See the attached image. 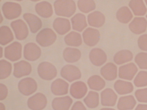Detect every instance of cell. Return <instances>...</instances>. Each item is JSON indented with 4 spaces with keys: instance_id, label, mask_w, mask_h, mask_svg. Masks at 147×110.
I'll return each instance as SVG.
<instances>
[{
    "instance_id": "f546056e",
    "label": "cell",
    "mask_w": 147,
    "mask_h": 110,
    "mask_svg": "<svg viewBox=\"0 0 147 110\" xmlns=\"http://www.w3.org/2000/svg\"><path fill=\"white\" fill-rule=\"evenodd\" d=\"M133 55L128 50H122L118 52L113 57V60L117 65L123 64L132 60Z\"/></svg>"
},
{
    "instance_id": "7dc6e473",
    "label": "cell",
    "mask_w": 147,
    "mask_h": 110,
    "mask_svg": "<svg viewBox=\"0 0 147 110\" xmlns=\"http://www.w3.org/2000/svg\"><path fill=\"white\" fill-rule=\"evenodd\" d=\"M3 57V48L1 47V57Z\"/></svg>"
},
{
    "instance_id": "2e32d148",
    "label": "cell",
    "mask_w": 147,
    "mask_h": 110,
    "mask_svg": "<svg viewBox=\"0 0 147 110\" xmlns=\"http://www.w3.org/2000/svg\"><path fill=\"white\" fill-rule=\"evenodd\" d=\"M88 91V87L84 82L78 81L71 85L70 93L72 97L76 99L83 98Z\"/></svg>"
},
{
    "instance_id": "7c38bea8",
    "label": "cell",
    "mask_w": 147,
    "mask_h": 110,
    "mask_svg": "<svg viewBox=\"0 0 147 110\" xmlns=\"http://www.w3.org/2000/svg\"><path fill=\"white\" fill-rule=\"evenodd\" d=\"M138 71V69L134 63H130L121 66L118 76L122 79L131 81Z\"/></svg>"
},
{
    "instance_id": "c3c4849f",
    "label": "cell",
    "mask_w": 147,
    "mask_h": 110,
    "mask_svg": "<svg viewBox=\"0 0 147 110\" xmlns=\"http://www.w3.org/2000/svg\"><path fill=\"white\" fill-rule=\"evenodd\" d=\"M31 1H32V2H38V1H39L40 0H30Z\"/></svg>"
},
{
    "instance_id": "9c48e42d",
    "label": "cell",
    "mask_w": 147,
    "mask_h": 110,
    "mask_svg": "<svg viewBox=\"0 0 147 110\" xmlns=\"http://www.w3.org/2000/svg\"><path fill=\"white\" fill-rule=\"evenodd\" d=\"M11 27L15 33L16 39L19 40L25 39L28 36V27L24 21L18 19L11 23Z\"/></svg>"
},
{
    "instance_id": "7402d4cb",
    "label": "cell",
    "mask_w": 147,
    "mask_h": 110,
    "mask_svg": "<svg viewBox=\"0 0 147 110\" xmlns=\"http://www.w3.org/2000/svg\"><path fill=\"white\" fill-rule=\"evenodd\" d=\"M72 103V98L69 96H66L54 99L52 106L54 110H69Z\"/></svg>"
},
{
    "instance_id": "83f0119b",
    "label": "cell",
    "mask_w": 147,
    "mask_h": 110,
    "mask_svg": "<svg viewBox=\"0 0 147 110\" xmlns=\"http://www.w3.org/2000/svg\"><path fill=\"white\" fill-rule=\"evenodd\" d=\"M81 57V52L78 49L66 47L63 50V59L68 63H73L78 61Z\"/></svg>"
},
{
    "instance_id": "f6af8a7d",
    "label": "cell",
    "mask_w": 147,
    "mask_h": 110,
    "mask_svg": "<svg viewBox=\"0 0 147 110\" xmlns=\"http://www.w3.org/2000/svg\"><path fill=\"white\" fill-rule=\"evenodd\" d=\"M0 107H1V110H5V107L3 103H0Z\"/></svg>"
},
{
    "instance_id": "8992f818",
    "label": "cell",
    "mask_w": 147,
    "mask_h": 110,
    "mask_svg": "<svg viewBox=\"0 0 147 110\" xmlns=\"http://www.w3.org/2000/svg\"><path fill=\"white\" fill-rule=\"evenodd\" d=\"M22 45L18 42H14L7 46L5 49V56L11 61H16L22 57Z\"/></svg>"
},
{
    "instance_id": "4dcf8cb0",
    "label": "cell",
    "mask_w": 147,
    "mask_h": 110,
    "mask_svg": "<svg viewBox=\"0 0 147 110\" xmlns=\"http://www.w3.org/2000/svg\"><path fill=\"white\" fill-rule=\"evenodd\" d=\"M88 84L90 89L94 91H100L105 87V80L99 75H93L88 80Z\"/></svg>"
},
{
    "instance_id": "60d3db41",
    "label": "cell",
    "mask_w": 147,
    "mask_h": 110,
    "mask_svg": "<svg viewBox=\"0 0 147 110\" xmlns=\"http://www.w3.org/2000/svg\"><path fill=\"white\" fill-rule=\"evenodd\" d=\"M138 45L140 49L147 51V34L140 35L138 40Z\"/></svg>"
},
{
    "instance_id": "5bb4252c",
    "label": "cell",
    "mask_w": 147,
    "mask_h": 110,
    "mask_svg": "<svg viewBox=\"0 0 147 110\" xmlns=\"http://www.w3.org/2000/svg\"><path fill=\"white\" fill-rule=\"evenodd\" d=\"M89 57L92 64L97 67L102 66L107 59L105 52L99 48L92 49L90 52Z\"/></svg>"
},
{
    "instance_id": "3957f363",
    "label": "cell",
    "mask_w": 147,
    "mask_h": 110,
    "mask_svg": "<svg viewBox=\"0 0 147 110\" xmlns=\"http://www.w3.org/2000/svg\"><path fill=\"white\" fill-rule=\"evenodd\" d=\"M38 73L42 79L51 81L55 79L57 74L56 67L52 63L44 61L40 63L38 67Z\"/></svg>"
},
{
    "instance_id": "ffe728a7",
    "label": "cell",
    "mask_w": 147,
    "mask_h": 110,
    "mask_svg": "<svg viewBox=\"0 0 147 110\" xmlns=\"http://www.w3.org/2000/svg\"><path fill=\"white\" fill-rule=\"evenodd\" d=\"M53 27L58 34L63 35L70 30V22L66 18H56L53 21Z\"/></svg>"
},
{
    "instance_id": "816d5d0a",
    "label": "cell",
    "mask_w": 147,
    "mask_h": 110,
    "mask_svg": "<svg viewBox=\"0 0 147 110\" xmlns=\"http://www.w3.org/2000/svg\"><path fill=\"white\" fill-rule=\"evenodd\" d=\"M146 18H147V15H146Z\"/></svg>"
},
{
    "instance_id": "52a82bcc",
    "label": "cell",
    "mask_w": 147,
    "mask_h": 110,
    "mask_svg": "<svg viewBox=\"0 0 147 110\" xmlns=\"http://www.w3.org/2000/svg\"><path fill=\"white\" fill-rule=\"evenodd\" d=\"M61 76L71 82L81 78V73L80 69L73 65H66L62 68L60 72Z\"/></svg>"
},
{
    "instance_id": "5b68a950",
    "label": "cell",
    "mask_w": 147,
    "mask_h": 110,
    "mask_svg": "<svg viewBox=\"0 0 147 110\" xmlns=\"http://www.w3.org/2000/svg\"><path fill=\"white\" fill-rule=\"evenodd\" d=\"M38 85L35 79L32 78H24L19 81L18 88L20 93L25 96L30 95L37 90Z\"/></svg>"
},
{
    "instance_id": "836d02e7",
    "label": "cell",
    "mask_w": 147,
    "mask_h": 110,
    "mask_svg": "<svg viewBox=\"0 0 147 110\" xmlns=\"http://www.w3.org/2000/svg\"><path fill=\"white\" fill-rule=\"evenodd\" d=\"M14 39L13 34L9 27L6 25L0 27V44L5 46L12 42Z\"/></svg>"
},
{
    "instance_id": "30bf717a",
    "label": "cell",
    "mask_w": 147,
    "mask_h": 110,
    "mask_svg": "<svg viewBox=\"0 0 147 110\" xmlns=\"http://www.w3.org/2000/svg\"><path fill=\"white\" fill-rule=\"evenodd\" d=\"M41 54V49L34 43H28L24 48V57L30 61H34L38 59Z\"/></svg>"
},
{
    "instance_id": "d4e9b609",
    "label": "cell",
    "mask_w": 147,
    "mask_h": 110,
    "mask_svg": "<svg viewBox=\"0 0 147 110\" xmlns=\"http://www.w3.org/2000/svg\"><path fill=\"white\" fill-rule=\"evenodd\" d=\"M114 89L119 95L129 94L134 90V86L131 82L119 79L114 84Z\"/></svg>"
},
{
    "instance_id": "484cf974",
    "label": "cell",
    "mask_w": 147,
    "mask_h": 110,
    "mask_svg": "<svg viewBox=\"0 0 147 110\" xmlns=\"http://www.w3.org/2000/svg\"><path fill=\"white\" fill-rule=\"evenodd\" d=\"M137 102L134 96L127 95L119 98L117 103V108L119 110H131L135 107Z\"/></svg>"
},
{
    "instance_id": "d590c367",
    "label": "cell",
    "mask_w": 147,
    "mask_h": 110,
    "mask_svg": "<svg viewBox=\"0 0 147 110\" xmlns=\"http://www.w3.org/2000/svg\"><path fill=\"white\" fill-rule=\"evenodd\" d=\"M78 6L81 12L87 13L95 9L96 3L94 0H78Z\"/></svg>"
},
{
    "instance_id": "8fae6325",
    "label": "cell",
    "mask_w": 147,
    "mask_h": 110,
    "mask_svg": "<svg viewBox=\"0 0 147 110\" xmlns=\"http://www.w3.org/2000/svg\"><path fill=\"white\" fill-rule=\"evenodd\" d=\"M82 36L85 44L89 47L96 45L100 39L99 30L91 27L87 28L83 33Z\"/></svg>"
},
{
    "instance_id": "f35d334b",
    "label": "cell",
    "mask_w": 147,
    "mask_h": 110,
    "mask_svg": "<svg viewBox=\"0 0 147 110\" xmlns=\"http://www.w3.org/2000/svg\"><path fill=\"white\" fill-rule=\"evenodd\" d=\"M135 61L140 69H147V53H138L135 57Z\"/></svg>"
},
{
    "instance_id": "ee69618b",
    "label": "cell",
    "mask_w": 147,
    "mask_h": 110,
    "mask_svg": "<svg viewBox=\"0 0 147 110\" xmlns=\"http://www.w3.org/2000/svg\"><path fill=\"white\" fill-rule=\"evenodd\" d=\"M135 110H147V104H138Z\"/></svg>"
},
{
    "instance_id": "74e56055",
    "label": "cell",
    "mask_w": 147,
    "mask_h": 110,
    "mask_svg": "<svg viewBox=\"0 0 147 110\" xmlns=\"http://www.w3.org/2000/svg\"><path fill=\"white\" fill-rule=\"evenodd\" d=\"M134 85L137 87H143L147 86V71H140L134 80Z\"/></svg>"
},
{
    "instance_id": "8d00e7d4",
    "label": "cell",
    "mask_w": 147,
    "mask_h": 110,
    "mask_svg": "<svg viewBox=\"0 0 147 110\" xmlns=\"http://www.w3.org/2000/svg\"><path fill=\"white\" fill-rule=\"evenodd\" d=\"M12 64L9 62L2 59L0 60V79L8 78L12 72Z\"/></svg>"
},
{
    "instance_id": "ba28073f",
    "label": "cell",
    "mask_w": 147,
    "mask_h": 110,
    "mask_svg": "<svg viewBox=\"0 0 147 110\" xmlns=\"http://www.w3.org/2000/svg\"><path fill=\"white\" fill-rule=\"evenodd\" d=\"M47 99L44 94L37 93L28 98L27 104L31 110H42L47 105Z\"/></svg>"
},
{
    "instance_id": "f1b7e54d",
    "label": "cell",
    "mask_w": 147,
    "mask_h": 110,
    "mask_svg": "<svg viewBox=\"0 0 147 110\" xmlns=\"http://www.w3.org/2000/svg\"><path fill=\"white\" fill-rule=\"evenodd\" d=\"M129 6L136 16H144L147 13V8L143 0H131Z\"/></svg>"
},
{
    "instance_id": "e575fe53",
    "label": "cell",
    "mask_w": 147,
    "mask_h": 110,
    "mask_svg": "<svg viewBox=\"0 0 147 110\" xmlns=\"http://www.w3.org/2000/svg\"><path fill=\"white\" fill-rule=\"evenodd\" d=\"M84 102L90 108H95L99 104V95L97 92L90 91L84 98Z\"/></svg>"
},
{
    "instance_id": "b9f144b4",
    "label": "cell",
    "mask_w": 147,
    "mask_h": 110,
    "mask_svg": "<svg viewBox=\"0 0 147 110\" xmlns=\"http://www.w3.org/2000/svg\"><path fill=\"white\" fill-rule=\"evenodd\" d=\"M8 93V91L7 87L3 84H0V100H5L7 96Z\"/></svg>"
},
{
    "instance_id": "4316f807",
    "label": "cell",
    "mask_w": 147,
    "mask_h": 110,
    "mask_svg": "<svg viewBox=\"0 0 147 110\" xmlns=\"http://www.w3.org/2000/svg\"><path fill=\"white\" fill-rule=\"evenodd\" d=\"M71 20L72 28L75 31L81 32L87 27L86 18L82 13H77L71 18Z\"/></svg>"
},
{
    "instance_id": "bcb514c9",
    "label": "cell",
    "mask_w": 147,
    "mask_h": 110,
    "mask_svg": "<svg viewBox=\"0 0 147 110\" xmlns=\"http://www.w3.org/2000/svg\"><path fill=\"white\" fill-rule=\"evenodd\" d=\"M100 110H115L114 109L110 108H102Z\"/></svg>"
},
{
    "instance_id": "681fc988",
    "label": "cell",
    "mask_w": 147,
    "mask_h": 110,
    "mask_svg": "<svg viewBox=\"0 0 147 110\" xmlns=\"http://www.w3.org/2000/svg\"><path fill=\"white\" fill-rule=\"evenodd\" d=\"M13 1H19V2H20V1H22L23 0H13Z\"/></svg>"
},
{
    "instance_id": "7a4b0ae2",
    "label": "cell",
    "mask_w": 147,
    "mask_h": 110,
    "mask_svg": "<svg viewBox=\"0 0 147 110\" xmlns=\"http://www.w3.org/2000/svg\"><path fill=\"white\" fill-rule=\"evenodd\" d=\"M57 39V35L55 32L50 28L41 30L37 34L36 40L40 46L47 47L54 44Z\"/></svg>"
},
{
    "instance_id": "ab89813d",
    "label": "cell",
    "mask_w": 147,
    "mask_h": 110,
    "mask_svg": "<svg viewBox=\"0 0 147 110\" xmlns=\"http://www.w3.org/2000/svg\"><path fill=\"white\" fill-rule=\"evenodd\" d=\"M135 95L140 103H147V88L137 90Z\"/></svg>"
},
{
    "instance_id": "44dd1931",
    "label": "cell",
    "mask_w": 147,
    "mask_h": 110,
    "mask_svg": "<svg viewBox=\"0 0 147 110\" xmlns=\"http://www.w3.org/2000/svg\"><path fill=\"white\" fill-rule=\"evenodd\" d=\"M100 71L102 76L107 81H113L117 77V67L113 63H107L101 68Z\"/></svg>"
},
{
    "instance_id": "1f68e13d",
    "label": "cell",
    "mask_w": 147,
    "mask_h": 110,
    "mask_svg": "<svg viewBox=\"0 0 147 110\" xmlns=\"http://www.w3.org/2000/svg\"><path fill=\"white\" fill-rule=\"evenodd\" d=\"M133 15L131 11L127 6L121 7L116 13L118 21L123 24H127L132 19Z\"/></svg>"
},
{
    "instance_id": "ac0fdd59",
    "label": "cell",
    "mask_w": 147,
    "mask_h": 110,
    "mask_svg": "<svg viewBox=\"0 0 147 110\" xmlns=\"http://www.w3.org/2000/svg\"><path fill=\"white\" fill-rule=\"evenodd\" d=\"M23 18L28 24L31 33H36L42 27V21L37 15L32 13H26L24 14Z\"/></svg>"
},
{
    "instance_id": "9a60e30c",
    "label": "cell",
    "mask_w": 147,
    "mask_h": 110,
    "mask_svg": "<svg viewBox=\"0 0 147 110\" xmlns=\"http://www.w3.org/2000/svg\"><path fill=\"white\" fill-rule=\"evenodd\" d=\"M147 28V20L143 17L134 18L129 25L130 30L136 35L144 33L146 31Z\"/></svg>"
},
{
    "instance_id": "7bdbcfd3",
    "label": "cell",
    "mask_w": 147,
    "mask_h": 110,
    "mask_svg": "<svg viewBox=\"0 0 147 110\" xmlns=\"http://www.w3.org/2000/svg\"><path fill=\"white\" fill-rule=\"evenodd\" d=\"M71 110H87V109L81 101H77L74 104Z\"/></svg>"
},
{
    "instance_id": "6da1fadb",
    "label": "cell",
    "mask_w": 147,
    "mask_h": 110,
    "mask_svg": "<svg viewBox=\"0 0 147 110\" xmlns=\"http://www.w3.org/2000/svg\"><path fill=\"white\" fill-rule=\"evenodd\" d=\"M55 13L58 16L70 17L76 11V5L73 0H56L54 3Z\"/></svg>"
},
{
    "instance_id": "603a6c76",
    "label": "cell",
    "mask_w": 147,
    "mask_h": 110,
    "mask_svg": "<svg viewBox=\"0 0 147 110\" xmlns=\"http://www.w3.org/2000/svg\"><path fill=\"white\" fill-rule=\"evenodd\" d=\"M35 11L40 16L44 18H50L53 15V8L52 5L46 1H43L37 3Z\"/></svg>"
},
{
    "instance_id": "f907efd6",
    "label": "cell",
    "mask_w": 147,
    "mask_h": 110,
    "mask_svg": "<svg viewBox=\"0 0 147 110\" xmlns=\"http://www.w3.org/2000/svg\"><path fill=\"white\" fill-rule=\"evenodd\" d=\"M145 2L147 6V0H145Z\"/></svg>"
},
{
    "instance_id": "d6986e66",
    "label": "cell",
    "mask_w": 147,
    "mask_h": 110,
    "mask_svg": "<svg viewBox=\"0 0 147 110\" xmlns=\"http://www.w3.org/2000/svg\"><path fill=\"white\" fill-rule=\"evenodd\" d=\"M69 84L61 79L53 81L51 85V91L54 95L61 96L67 94Z\"/></svg>"
},
{
    "instance_id": "4fadbf2b",
    "label": "cell",
    "mask_w": 147,
    "mask_h": 110,
    "mask_svg": "<svg viewBox=\"0 0 147 110\" xmlns=\"http://www.w3.org/2000/svg\"><path fill=\"white\" fill-rule=\"evenodd\" d=\"M13 66V75L16 78H20L29 75L32 71L31 64L25 60H21L15 63Z\"/></svg>"
},
{
    "instance_id": "e0dca14e",
    "label": "cell",
    "mask_w": 147,
    "mask_h": 110,
    "mask_svg": "<svg viewBox=\"0 0 147 110\" xmlns=\"http://www.w3.org/2000/svg\"><path fill=\"white\" fill-rule=\"evenodd\" d=\"M100 97L101 104L104 106H114L117 100V95L110 88H107L103 90L101 93Z\"/></svg>"
},
{
    "instance_id": "277c9868",
    "label": "cell",
    "mask_w": 147,
    "mask_h": 110,
    "mask_svg": "<svg viewBox=\"0 0 147 110\" xmlns=\"http://www.w3.org/2000/svg\"><path fill=\"white\" fill-rule=\"evenodd\" d=\"M2 9L5 17L8 20L17 18L22 13V7L20 5L13 2L5 3L2 6Z\"/></svg>"
},
{
    "instance_id": "d6a6232c",
    "label": "cell",
    "mask_w": 147,
    "mask_h": 110,
    "mask_svg": "<svg viewBox=\"0 0 147 110\" xmlns=\"http://www.w3.org/2000/svg\"><path fill=\"white\" fill-rule=\"evenodd\" d=\"M65 44L72 47H79L82 43V37L80 33L72 31L65 37Z\"/></svg>"
},
{
    "instance_id": "cb8c5ba5",
    "label": "cell",
    "mask_w": 147,
    "mask_h": 110,
    "mask_svg": "<svg viewBox=\"0 0 147 110\" xmlns=\"http://www.w3.org/2000/svg\"><path fill=\"white\" fill-rule=\"evenodd\" d=\"M88 25L92 27L100 28L103 26L105 22V17L103 13L99 11H95L88 16Z\"/></svg>"
}]
</instances>
